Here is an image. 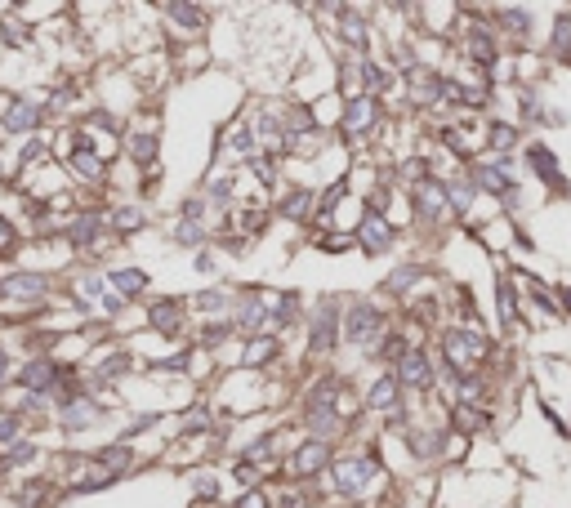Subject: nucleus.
Here are the masks:
<instances>
[{"mask_svg":"<svg viewBox=\"0 0 571 508\" xmlns=\"http://www.w3.org/2000/svg\"><path fill=\"white\" fill-rule=\"evenodd\" d=\"M371 460H344L340 468H335V482H340V490H362V482L371 477Z\"/></svg>","mask_w":571,"mask_h":508,"instance_id":"f257e3e1","label":"nucleus"},{"mask_svg":"<svg viewBox=\"0 0 571 508\" xmlns=\"http://www.w3.org/2000/svg\"><path fill=\"white\" fill-rule=\"evenodd\" d=\"M379 330V312L375 308H352L348 312V334H352V344H366Z\"/></svg>","mask_w":571,"mask_h":508,"instance_id":"f03ea898","label":"nucleus"},{"mask_svg":"<svg viewBox=\"0 0 571 508\" xmlns=\"http://www.w3.org/2000/svg\"><path fill=\"white\" fill-rule=\"evenodd\" d=\"M5 129H14V134L36 129V103H9V112H5Z\"/></svg>","mask_w":571,"mask_h":508,"instance_id":"7ed1b4c3","label":"nucleus"},{"mask_svg":"<svg viewBox=\"0 0 571 508\" xmlns=\"http://www.w3.org/2000/svg\"><path fill=\"white\" fill-rule=\"evenodd\" d=\"M446 348H451V357H482V339L478 334H464V330H451L446 334Z\"/></svg>","mask_w":571,"mask_h":508,"instance_id":"20e7f679","label":"nucleus"},{"mask_svg":"<svg viewBox=\"0 0 571 508\" xmlns=\"http://www.w3.org/2000/svg\"><path fill=\"white\" fill-rule=\"evenodd\" d=\"M322 464H326V446L322 442H308L304 450L295 455V472H304V477H308V472H317Z\"/></svg>","mask_w":571,"mask_h":508,"instance_id":"39448f33","label":"nucleus"},{"mask_svg":"<svg viewBox=\"0 0 571 508\" xmlns=\"http://www.w3.org/2000/svg\"><path fill=\"white\" fill-rule=\"evenodd\" d=\"M402 379H407V383H429L424 352H402Z\"/></svg>","mask_w":571,"mask_h":508,"instance_id":"423d86ee","label":"nucleus"},{"mask_svg":"<svg viewBox=\"0 0 571 508\" xmlns=\"http://www.w3.org/2000/svg\"><path fill=\"white\" fill-rule=\"evenodd\" d=\"M362 245L366 250H389V223H384V218H366L362 223Z\"/></svg>","mask_w":571,"mask_h":508,"instance_id":"0eeeda50","label":"nucleus"},{"mask_svg":"<svg viewBox=\"0 0 571 508\" xmlns=\"http://www.w3.org/2000/svg\"><path fill=\"white\" fill-rule=\"evenodd\" d=\"M313 348H335V308H322V317H317L313 326Z\"/></svg>","mask_w":571,"mask_h":508,"instance_id":"6e6552de","label":"nucleus"},{"mask_svg":"<svg viewBox=\"0 0 571 508\" xmlns=\"http://www.w3.org/2000/svg\"><path fill=\"white\" fill-rule=\"evenodd\" d=\"M152 326H157V330H165V334L179 330V303H174V299H161L157 308H152Z\"/></svg>","mask_w":571,"mask_h":508,"instance_id":"1a4fd4ad","label":"nucleus"},{"mask_svg":"<svg viewBox=\"0 0 571 508\" xmlns=\"http://www.w3.org/2000/svg\"><path fill=\"white\" fill-rule=\"evenodd\" d=\"M94 419H98L94 401H72V406H67V428H90Z\"/></svg>","mask_w":571,"mask_h":508,"instance_id":"9d476101","label":"nucleus"},{"mask_svg":"<svg viewBox=\"0 0 571 508\" xmlns=\"http://www.w3.org/2000/svg\"><path fill=\"white\" fill-rule=\"evenodd\" d=\"M112 281H116V290H121V295H143L147 272H134V268H121V272H112Z\"/></svg>","mask_w":571,"mask_h":508,"instance_id":"9b49d317","label":"nucleus"},{"mask_svg":"<svg viewBox=\"0 0 571 508\" xmlns=\"http://www.w3.org/2000/svg\"><path fill=\"white\" fill-rule=\"evenodd\" d=\"M5 295H41L45 290V281L36 277V272H27V277H9L5 285H0Z\"/></svg>","mask_w":571,"mask_h":508,"instance_id":"f8f14e48","label":"nucleus"},{"mask_svg":"<svg viewBox=\"0 0 571 508\" xmlns=\"http://www.w3.org/2000/svg\"><path fill=\"white\" fill-rule=\"evenodd\" d=\"M23 383L27 388H49V383H54V366H49V361H31L23 370Z\"/></svg>","mask_w":571,"mask_h":508,"instance_id":"ddd939ff","label":"nucleus"},{"mask_svg":"<svg viewBox=\"0 0 571 508\" xmlns=\"http://www.w3.org/2000/svg\"><path fill=\"white\" fill-rule=\"evenodd\" d=\"M371 116H375V103H371V98H357V103L348 107V129H366Z\"/></svg>","mask_w":571,"mask_h":508,"instance_id":"4468645a","label":"nucleus"},{"mask_svg":"<svg viewBox=\"0 0 571 508\" xmlns=\"http://www.w3.org/2000/svg\"><path fill=\"white\" fill-rule=\"evenodd\" d=\"M393 401H397V379L389 375V379H379L371 388V406H393Z\"/></svg>","mask_w":571,"mask_h":508,"instance_id":"2eb2a0df","label":"nucleus"},{"mask_svg":"<svg viewBox=\"0 0 571 508\" xmlns=\"http://www.w3.org/2000/svg\"><path fill=\"white\" fill-rule=\"evenodd\" d=\"M72 165L80 169V174H90V179L98 174V169H103V165H98V157H94V152H90L85 143H76V157H72Z\"/></svg>","mask_w":571,"mask_h":508,"instance_id":"dca6fc26","label":"nucleus"},{"mask_svg":"<svg viewBox=\"0 0 571 508\" xmlns=\"http://www.w3.org/2000/svg\"><path fill=\"white\" fill-rule=\"evenodd\" d=\"M478 179H482V188H491V192H509V174H505V169L486 165V169H478Z\"/></svg>","mask_w":571,"mask_h":508,"instance_id":"f3484780","label":"nucleus"},{"mask_svg":"<svg viewBox=\"0 0 571 508\" xmlns=\"http://www.w3.org/2000/svg\"><path fill=\"white\" fill-rule=\"evenodd\" d=\"M130 152H134V161H152V152H157V139H152V134H139V139L130 143Z\"/></svg>","mask_w":571,"mask_h":508,"instance_id":"a211bd4d","label":"nucleus"},{"mask_svg":"<svg viewBox=\"0 0 571 508\" xmlns=\"http://www.w3.org/2000/svg\"><path fill=\"white\" fill-rule=\"evenodd\" d=\"M170 14H174V18L183 23V27H201V23H206V18H201V9H192V5H170Z\"/></svg>","mask_w":571,"mask_h":508,"instance_id":"6ab92c4d","label":"nucleus"},{"mask_svg":"<svg viewBox=\"0 0 571 508\" xmlns=\"http://www.w3.org/2000/svg\"><path fill=\"white\" fill-rule=\"evenodd\" d=\"M419 210H424V214H438V210H442V192H438V188H419Z\"/></svg>","mask_w":571,"mask_h":508,"instance_id":"aec40b11","label":"nucleus"},{"mask_svg":"<svg viewBox=\"0 0 571 508\" xmlns=\"http://www.w3.org/2000/svg\"><path fill=\"white\" fill-rule=\"evenodd\" d=\"M273 352H277V344H273V339H255V348L246 352V361H268Z\"/></svg>","mask_w":571,"mask_h":508,"instance_id":"412c9836","label":"nucleus"},{"mask_svg":"<svg viewBox=\"0 0 571 508\" xmlns=\"http://www.w3.org/2000/svg\"><path fill=\"white\" fill-rule=\"evenodd\" d=\"M98 232V218L90 214V218H76V223H72V236H76V241H90V236Z\"/></svg>","mask_w":571,"mask_h":508,"instance_id":"4be33fe9","label":"nucleus"},{"mask_svg":"<svg viewBox=\"0 0 571 508\" xmlns=\"http://www.w3.org/2000/svg\"><path fill=\"white\" fill-rule=\"evenodd\" d=\"M139 223H143V210H134V206H130V210H121V214H116V228H121V232H130V228H139Z\"/></svg>","mask_w":571,"mask_h":508,"instance_id":"5701e85b","label":"nucleus"},{"mask_svg":"<svg viewBox=\"0 0 571 508\" xmlns=\"http://www.w3.org/2000/svg\"><path fill=\"white\" fill-rule=\"evenodd\" d=\"M304 210H308V196H304V192H290V201H286V214H290V218H299Z\"/></svg>","mask_w":571,"mask_h":508,"instance_id":"b1692460","label":"nucleus"},{"mask_svg":"<svg viewBox=\"0 0 571 508\" xmlns=\"http://www.w3.org/2000/svg\"><path fill=\"white\" fill-rule=\"evenodd\" d=\"M174 236H179L183 245H197V241H201V228H197V223H179V232H174Z\"/></svg>","mask_w":571,"mask_h":508,"instance_id":"393cba45","label":"nucleus"},{"mask_svg":"<svg viewBox=\"0 0 571 508\" xmlns=\"http://www.w3.org/2000/svg\"><path fill=\"white\" fill-rule=\"evenodd\" d=\"M344 36H348V41H357V45H362V41H366V27H362L357 18H344Z\"/></svg>","mask_w":571,"mask_h":508,"instance_id":"a878e982","label":"nucleus"},{"mask_svg":"<svg viewBox=\"0 0 571 508\" xmlns=\"http://www.w3.org/2000/svg\"><path fill=\"white\" fill-rule=\"evenodd\" d=\"M491 143H496V147H509V143H513V129H509V125H496Z\"/></svg>","mask_w":571,"mask_h":508,"instance_id":"bb28decb","label":"nucleus"},{"mask_svg":"<svg viewBox=\"0 0 571 508\" xmlns=\"http://www.w3.org/2000/svg\"><path fill=\"white\" fill-rule=\"evenodd\" d=\"M14 433H19V419H14V415H9V419H0V442H9Z\"/></svg>","mask_w":571,"mask_h":508,"instance_id":"cd10ccee","label":"nucleus"},{"mask_svg":"<svg viewBox=\"0 0 571 508\" xmlns=\"http://www.w3.org/2000/svg\"><path fill=\"white\" fill-rule=\"evenodd\" d=\"M130 361L125 357H112V361H103V375H121V370H125Z\"/></svg>","mask_w":571,"mask_h":508,"instance_id":"c85d7f7f","label":"nucleus"},{"mask_svg":"<svg viewBox=\"0 0 571 508\" xmlns=\"http://www.w3.org/2000/svg\"><path fill=\"white\" fill-rule=\"evenodd\" d=\"M201 308H224V295H197Z\"/></svg>","mask_w":571,"mask_h":508,"instance_id":"c756f323","label":"nucleus"},{"mask_svg":"<svg viewBox=\"0 0 571 508\" xmlns=\"http://www.w3.org/2000/svg\"><path fill=\"white\" fill-rule=\"evenodd\" d=\"M9 241H14V232H9L5 218H0V250H9Z\"/></svg>","mask_w":571,"mask_h":508,"instance_id":"7c9ffc66","label":"nucleus"},{"mask_svg":"<svg viewBox=\"0 0 571 508\" xmlns=\"http://www.w3.org/2000/svg\"><path fill=\"white\" fill-rule=\"evenodd\" d=\"M237 508H268V504H263V495H246Z\"/></svg>","mask_w":571,"mask_h":508,"instance_id":"2f4dec72","label":"nucleus"},{"mask_svg":"<svg viewBox=\"0 0 571 508\" xmlns=\"http://www.w3.org/2000/svg\"><path fill=\"white\" fill-rule=\"evenodd\" d=\"M0 375H5V352H0Z\"/></svg>","mask_w":571,"mask_h":508,"instance_id":"473e14b6","label":"nucleus"}]
</instances>
